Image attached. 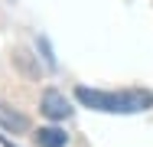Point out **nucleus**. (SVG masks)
<instances>
[{"instance_id":"3","label":"nucleus","mask_w":153,"mask_h":147,"mask_svg":"<svg viewBox=\"0 0 153 147\" xmlns=\"http://www.w3.org/2000/svg\"><path fill=\"white\" fill-rule=\"evenodd\" d=\"M0 128L3 131H13V134H23V131H30V118L23 111H16L10 101L0 98Z\"/></svg>"},{"instance_id":"5","label":"nucleus","mask_w":153,"mask_h":147,"mask_svg":"<svg viewBox=\"0 0 153 147\" xmlns=\"http://www.w3.org/2000/svg\"><path fill=\"white\" fill-rule=\"evenodd\" d=\"M39 49H42V59H46L49 65H56V59H52V46H49V43H46L42 36H39Z\"/></svg>"},{"instance_id":"6","label":"nucleus","mask_w":153,"mask_h":147,"mask_svg":"<svg viewBox=\"0 0 153 147\" xmlns=\"http://www.w3.org/2000/svg\"><path fill=\"white\" fill-rule=\"evenodd\" d=\"M0 144H3V147H16V144H10V141H7V137H3V134H0Z\"/></svg>"},{"instance_id":"1","label":"nucleus","mask_w":153,"mask_h":147,"mask_svg":"<svg viewBox=\"0 0 153 147\" xmlns=\"http://www.w3.org/2000/svg\"><path fill=\"white\" fill-rule=\"evenodd\" d=\"M75 98L91 108V111H108V115H137L153 108V92L147 88H130V92H94V88L78 85Z\"/></svg>"},{"instance_id":"4","label":"nucleus","mask_w":153,"mask_h":147,"mask_svg":"<svg viewBox=\"0 0 153 147\" xmlns=\"http://www.w3.org/2000/svg\"><path fill=\"white\" fill-rule=\"evenodd\" d=\"M36 144L39 147H65L68 144V134L62 128H39L36 131Z\"/></svg>"},{"instance_id":"2","label":"nucleus","mask_w":153,"mask_h":147,"mask_svg":"<svg viewBox=\"0 0 153 147\" xmlns=\"http://www.w3.org/2000/svg\"><path fill=\"white\" fill-rule=\"evenodd\" d=\"M39 111L49 121H65V118H72V105H68V98L59 88H46L42 98H39Z\"/></svg>"}]
</instances>
